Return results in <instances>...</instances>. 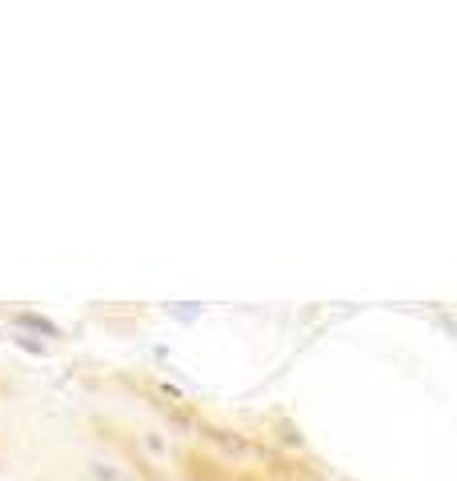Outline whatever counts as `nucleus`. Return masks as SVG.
Wrapping results in <instances>:
<instances>
[{
	"mask_svg": "<svg viewBox=\"0 0 457 481\" xmlns=\"http://www.w3.org/2000/svg\"><path fill=\"white\" fill-rule=\"evenodd\" d=\"M92 473H96L100 481H125V478H120V473L113 469V465H92Z\"/></svg>",
	"mask_w": 457,
	"mask_h": 481,
	"instance_id": "1",
	"label": "nucleus"
}]
</instances>
